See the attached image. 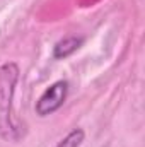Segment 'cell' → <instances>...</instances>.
<instances>
[{"mask_svg":"<svg viewBox=\"0 0 145 147\" xmlns=\"http://www.w3.org/2000/svg\"><path fill=\"white\" fill-rule=\"evenodd\" d=\"M19 79V67L5 63L0 67V132L5 139L12 137L15 127L12 125V98Z\"/></svg>","mask_w":145,"mask_h":147,"instance_id":"6da1fadb","label":"cell"},{"mask_svg":"<svg viewBox=\"0 0 145 147\" xmlns=\"http://www.w3.org/2000/svg\"><path fill=\"white\" fill-rule=\"evenodd\" d=\"M68 94V82L67 80H56L53 82L36 101V113L39 116H48L56 110L62 108Z\"/></svg>","mask_w":145,"mask_h":147,"instance_id":"7a4b0ae2","label":"cell"},{"mask_svg":"<svg viewBox=\"0 0 145 147\" xmlns=\"http://www.w3.org/2000/svg\"><path fill=\"white\" fill-rule=\"evenodd\" d=\"M82 43H84V38H77V36L63 38L53 46V57L55 58H67L82 46Z\"/></svg>","mask_w":145,"mask_h":147,"instance_id":"3957f363","label":"cell"},{"mask_svg":"<svg viewBox=\"0 0 145 147\" xmlns=\"http://www.w3.org/2000/svg\"><path fill=\"white\" fill-rule=\"evenodd\" d=\"M84 137H85L84 130H82V128H75V130H72L65 139H62L55 147H79L84 142Z\"/></svg>","mask_w":145,"mask_h":147,"instance_id":"277c9868","label":"cell"}]
</instances>
